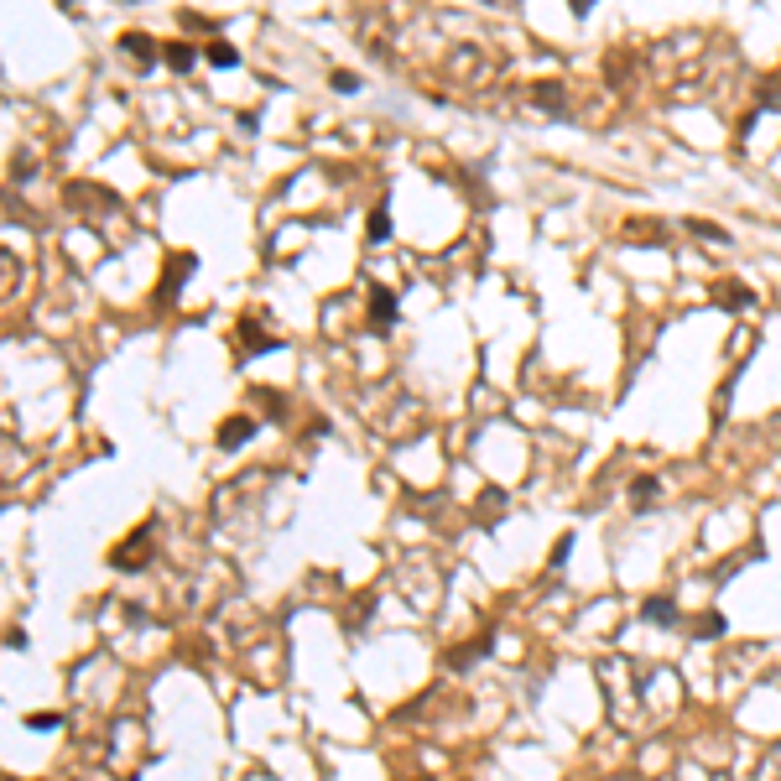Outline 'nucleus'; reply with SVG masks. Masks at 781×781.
I'll list each match as a JSON object with an SVG mask.
<instances>
[{"label": "nucleus", "mask_w": 781, "mask_h": 781, "mask_svg": "<svg viewBox=\"0 0 781 781\" xmlns=\"http://www.w3.org/2000/svg\"><path fill=\"white\" fill-rule=\"evenodd\" d=\"M250 438H256V422H250V417H230L219 427V448H245Z\"/></svg>", "instance_id": "nucleus-1"}, {"label": "nucleus", "mask_w": 781, "mask_h": 781, "mask_svg": "<svg viewBox=\"0 0 781 781\" xmlns=\"http://www.w3.org/2000/svg\"><path fill=\"white\" fill-rule=\"evenodd\" d=\"M391 318H396V297L386 292V287H375V292H370V323H375V328H386Z\"/></svg>", "instance_id": "nucleus-2"}, {"label": "nucleus", "mask_w": 781, "mask_h": 781, "mask_svg": "<svg viewBox=\"0 0 781 781\" xmlns=\"http://www.w3.org/2000/svg\"><path fill=\"white\" fill-rule=\"evenodd\" d=\"M162 58H167V68L188 73L193 63H198V47H193V42H167V52H162Z\"/></svg>", "instance_id": "nucleus-3"}, {"label": "nucleus", "mask_w": 781, "mask_h": 781, "mask_svg": "<svg viewBox=\"0 0 781 781\" xmlns=\"http://www.w3.org/2000/svg\"><path fill=\"white\" fill-rule=\"evenodd\" d=\"M120 47L130 52V58L151 63V58H156V47H162V42H151V37H141V32H125V37H120Z\"/></svg>", "instance_id": "nucleus-4"}, {"label": "nucleus", "mask_w": 781, "mask_h": 781, "mask_svg": "<svg viewBox=\"0 0 781 781\" xmlns=\"http://www.w3.org/2000/svg\"><path fill=\"white\" fill-rule=\"evenodd\" d=\"M646 620H656V625H677V604L661 594V599H646V610H641Z\"/></svg>", "instance_id": "nucleus-5"}, {"label": "nucleus", "mask_w": 781, "mask_h": 781, "mask_svg": "<svg viewBox=\"0 0 781 781\" xmlns=\"http://www.w3.org/2000/svg\"><path fill=\"white\" fill-rule=\"evenodd\" d=\"M204 58L214 63V68H240V52H235L230 42H208V47H204Z\"/></svg>", "instance_id": "nucleus-6"}, {"label": "nucleus", "mask_w": 781, "mask_h": 781, "mask_svg": "<svg viewBox=\"0 0 781 781\" xmlns=\"http://www.w3.org/2000/svg\"><path fill=\"white\" fill-rule=\"evenodd\" d=\"M266 349H282V339H266V334H256V323H245V360L266 354Z\"/></svg>", "instance_id": "nucleus-7"}, {"label": "nucleus", "mask_w": 781, "mask_h": 781, "mask_svg": "<svg viewBox=\"0 0 781 781\" xmlns=\"http://www.w3.org/2000/svg\"><path fill=\"white\" fill-rule=\"evenodd\" d=\"M719 302H724V308H756V292L735 282V287H724V292H719Z\"/></svg>", "instance_id": "nucleus-8"}, {"label": "nucleus", "mask_w": 781, "mask_h": 781, "mask_svg": "<svg viewBox=\"0 0 781 781\" xmlns=\"http://www.w3.org/2000/svg\"><path fill=\"white\" fill-rule=\"evenodd\" d=\"M630 500H635V506H646V500H656V480H651V474H641V480L630 485Z\"/></svg>", "instance_id": "nucleus-9"}, {"label": "nucleus", "mask_w": 781, "mask_h": 781, "mask_svg": "<svg viewBox=\"0 0 781 781\" xmlns=\"http://www.w3.org/2000/svg\"><path fill=\"white\" fill-rule=\"evenodd\" d=\"M693 635H698V641H713V635H724V615H704Z\"/></svg>", "instance_id": "nucleus-10"}, {"label": "nucleus", "mask_w": 781, "mask_h": 781, "mask_svg": "<svg viewBox=\"0 0 781 781\" xmlns=\"http://www.w3.org/2000/svg\"><path fill=\"white\" fill-rule=\"evenodd\" d=\"M58 724H63L58 713H32V719H26V730H37V735H52Z\"/></svg>", "instance_id": "nucleus-11"}, {"label": "nucleus", "mask_w": 781, "mask_h": 781, "mask_svg": "<svg viewBox=\"0 0 781 781\" xmlns=\"http://www.w3.org/2000/svg\"><path fill=\"white\" fill-rule=\"evenodd\" d=\"M391 235V219H386V208H375V214H370V240H386Z\"/></svg>", "instance_id": "nucleus-12"}, {"label": "nucleus", "mask_w": 781, "mask_h": 781, "mask_svg": "<svg viewBox=\"0 0 781 781\" xmlns=\"http://www.w3.org/2000/svg\"><path fill=\"white\" fill-rule=\"evenodd\" d=\"M334 89H339V94H354V89H360V78H354V73H344V68H339V73H334Z\"/></svg>", "instance_id": "nucleus-13"}]
</instances>
